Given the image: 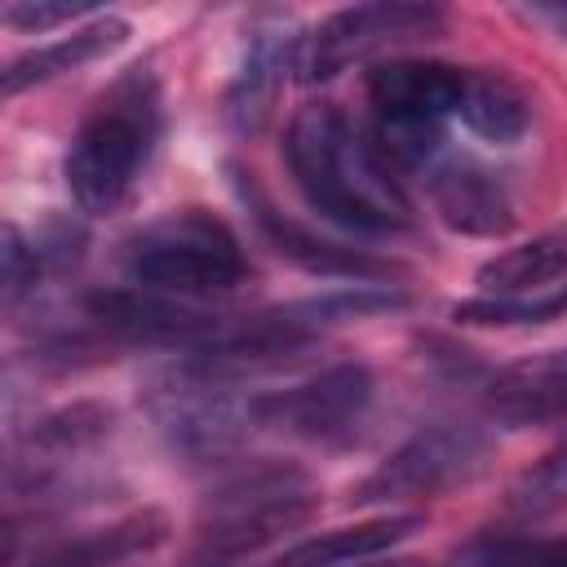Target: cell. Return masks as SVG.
I'll use <instances>...</instances> for the list:
<instances>
[{
	"mask_svg": "<svg viewBox=\"0 0 567 567\" xmlns=\"http://www.w3.org/2000/svg\"><path fill=\"white\" fill-rule=\"evenodd\" d=\"M284 159L301 199L319 217L354 235H399L412 226V204L394 182L390 159L337 106H301L288 120Z\"/></svg>",
	"mask_w": 567,
	"mask_h": 567,
	"instance_id": "6da1fadb",
	"label": "cell"
},
{
	"mask_svg": "<svg viewBox=\"0 0 567 567\" xmlns=\"http://www.w3.org/2000/svg\"><path fill=\"white\" fill-rule=\"evenodd\" d=\"M159 124H164L159 84L146 66H133L128 75H120L89 106V115L71 133V146L62 159V177H66V190L80 204V213L106 217L133 195V186L159 142Z\"/></svg>",
	"mask_w": 567,
	"mask_h": 567,
	"instance_id": "7a4b0ae2",
	"label": "cell"
},
{
	"mask_svg": "<svg viewBox=\"0 0 567 567\" xmlns=\"http://www.w3.org/2000/svg\"><path fill=\"white\" fill-rule=\"evenodd\" d=\"M319 487L301 465L261 461L221 478L195 518V563L230 567L315 518Z\"/></svg>",
	"mask_w": 567,
	"mask_h": 567,
	"instance_id": "3957f363",
	"label": "cell"
},
{
	"mask_svg": "<svg viewBox=\"0 0 567 567\" xmlns=\"http://www.w3.org/2000/svg\"><path fill=\"white\" fill-rule=\"evenodd\" d=\"M124 275L151 292H230L248 279V257L235 230L208 208H173L124 239Z\"/></svg>",
	"mask_w": 567,
	"mask_h": 567,
	"instance_id": "277c9868",
	"label": "cell"
},
{
	"mask_svg": "<svg viewBox=\"0 0 567 567\" xmlns=\"http://www.w3.org/2000/svg\"><path fill=\"white\" fill-rule=\"evenodd\" d=\"M465 75L434 58H390L368 71L377 111V151L399 164H430L443 151V124L461 111Z\"/></svg>",
	"mask_w": 567,
	"mask_h": 567,
	"instance_id": "5b68a950",
	"label": "cell"
},
{
	"mask_svg": "<svg viewBox=\"0 0 567 567\" xmlns=\"http://www.w3.org/2000/svg\"><path fill=\"white\" fill-rule=\"evenodd\" d=\"M447 27V13L439 4H416V0H372V4H350L328 13L301 44L297 71L306 84L332 80L354 62H368L377 53H390L394 44L430 40Z\"/></svg>",
	"mask_w": 567,
	"mask_h": 567,
	"instance_id": "8992f818",
	"label": "cell"
},
{
	"mask_svg": "<svg viewBox=\"0 0 567 567\" xmlns=\"http://www.w3.org/2000/svg\"><path fill=\"white\" fill-rule=\"evenodd\" d=\"M487 461V439L474 425H430L399 443L363 483H354V505H403L430 501L465 478H474Z\"/></svg>",
	"mask_w": 567,
	"mask_h": 567,
	"instance_id": "52a82bcc",
	"label": "cell"
},
{
	"mask_svg": "<svg viewBox=\"0 0 567 567\" xmlns=\"http://www.w3.org/2000/svg\"><path fill=\"white\" fill-rule=\"evenodd\" d=\"M372 403V372L363 363H332L297 385L252 394V425L292 439H341L359 425Z\"/></svg>",
	"mask_w": 567,
	"mask_h": 567,
	"instance_id": "ba28073f",
	"label": "cell"
},
{
	"mask_svg": "<svg viewBox=\"0 0 567 567\" xmlns=\"http://www.w3.org/2000/svg\"><path fill=\"white\" fill-rule=\"evenodd\" d=\"M89 319L133 346H182V350H213L226 332V319L190 310L151 288H97L89 292Z\"/></svg>",
	"mask_w": 567,
	"mask_h": 567,
	"instance_id": "9c48e42d",
	"label": "cell"
},
{
	"mask_svg": "<svg viewBox=\"0 0 567 567\" xmlns=\"http://www.w3.org/2000/svg\"><path fill=\"white\" fill-rule=\"evenodd\" d=\"M483 412L501 430H532L567 421V350L527 354L501 368L483 390Z\"/></svg>",
	"mask_w": 567,
	"mask_h": 567,
	"instance_id": "30bf717a",
	"label": "cell"
},
{
	"mask_svg": "<svg viewBox=\"0 0 567 567\" xmlns=\"http://www.w3.org/2000/svg\"><path fill=\"white\" fill-rule=\"evenodd\" d=\"M235 190H239V199L248 204V213H252V221L261 226V235L270 239V248H275L284 261L301 266L306 275H323V279H385V275H394L390 261H377V257H368V252L341 248V244H332V239H323V235L297 226L292 217H284L244 173H235Z\"/></svg>",
	"mask_w": 567,
	"mask_h": 567,
	"instance_id": "8fae6325",
	"label": "cell"
},
{
	"mask_svg": "<svg viewBox=\"0 0 567 567\" xmlns=\"http://www.w3.org/2000/svg\"><path fill=\"white\" fill-rule=\"evenodd\" d=\"M430 190L443 213V221L461 235H505L514 226V204L505 182L474 164V159H447L430 168Z\"/></svg>",
	"mask_w": 567,
	"mask_h": 567,
	"instance_id": "7c38bea8",
	"label": "cell"
},
{
	"mask_svg": "<svg viewBox=\"0 0 567 567\" xmlns=\"http://www.w3.org/2000/svg\"><path fill=\"white\" fill-rule=\"evenodd\" d=\"M168 536V518L159 509H137L120 523L80 532V536H62L44 549H35L27 558V567H124L142 554H151L155 545H164Z\"/></svg>",
	"mask_w": 567,
	"mask_h": 567,
	"instance_id": "4fadbf2b",
	"label": "cell"
},
{
	"mask_svg": "<svg viewBox=\"0 0 567 567\" xmlns=\"http://www.w3.org/2000/svg\"><path fill=\"white\" fill-rule=\"evenodd\" d=\"M483 297H545L567 288V221L478 266Z\"/></svg>",
	"mask_w": 567,
	"mask_h": 567,
	"instance_id": "5bb4252c",
	"label": "cell"
},
{
	"mask_svg": "<svg viewBox=\"0 0 567 567\" xmlns=\"http://www.w3.org/2000/svg\"><path fill=\"white\" fill-rule=\"evenodd\" d=\"M425 527L421 514H377L350 527H332V532H315L306 540H297L292 549H284L279 567H350V563H368L381 558L385 549L403 545L408 536H416Z\"/></svg>",
	"mask_w": 567,
	"mask_h": 567,
	"instance_id": "9a60e30c",
	"label": "cell"
},
{
	"mask_svg": "<svg viewBox=\"0 0 567 567\" xmlns=\"http://www.w3.org/2000/svg\"><path fill=\"white\" fill-rule=\"evenodd\" d=\"M124 40H128V22L106 13V18H97V22H89V27L71 31V35H62V40H53V44H40V49L18 53V58L4 66V75H0V89H4V97H18V93L31 89V84L58 80V75H66V71H80L84 62L106 58V53L120 49Z\"/></svg>",
	"mask_w": 567,
	"mask_h": 567,
	"instance_id": "2e32d148",
	"label": "cell"
},
{
	"mask_svg": "<svg viewBox=\"0 0 567 567\" xmlns=\"http://www.w3.org/2000/svg\"><path fill=\"white\" fill-rule=\"evenodd\" d=\"M456 120L470 133H478L483 142L509 146V142H518L527 133L532 106H527V93L509 75H501V71H470Z\"/></svg>",
	"mask_w": 567,
	"mask_h": 567,
	"instance_id": "e0dca14e",
	"label": "cell"
},
{
	"mask_svg": "<svg viewBox=\"0 0 567 567\" xmlns=\"http://www.w3.org/2000/svg\"><path fill=\"white\" fill-rule=\"evenodd\" d=\"M288 49H292V40L284 35V27L252 31L244 71L235 75V89H230V120H235L239 128H257V124L266 120L270 93H275V84H279V71L288 66Z\"/></svg>",
	"mask_w": 567,
	"mask_h": 567,
	"instance_id": "ac0fdd59",
	"label": "cell"
},
{
	"mask_svg": "<svg viewBox=\"0 0 567 567\" xmlns=\"http://www.w3.org/2000/svg\"><path fill=\"white\" fill-rule=\"evenodd\" d=\"M452 567H567V540L540 536H483L465 545Z\"/></svg>",
	"mask_w": 567,
	"mask_h": 567,
	"instance_id": "d6986e66",
	"label": "cell"
},
{
	"mask_svg": "<svg viewBox=\"0 0 567 567\" xmlns=\"http://www.w3.org/2000/svg\"><path fill=\"white\" fill-rule=\"evenodd\" d=\"M558 315H567V288L563 292H545V297H474V301H456L452 306L456 323H487V328L549 323Z\"/></svg>",
	"mask_w": 567,
	"mask_h": 567,
	"instance_id": "ffe728a7",
	"label": "cell"
},
{
	"mask_svg": "<svg viewBox=\"0 0 567 567\" xmlns=\"http://www.w3.org/2000/svg\"><path fill=\"white\" fill-rule=\"evenodd\" d=\"M0 261H4V301H18L40 275V248H31L18 226H4Z\"/></svg>",
	"mask_w": 567,
	"mask_h": 567,
	"instance_id": "44dd1931",
	"label": "cell"
},
{
	"mask_svg": "<svg viewBox=\"0 0 567 567\" xmlns=\"http://www.w3.org/2000/svg\"><path fill=\"white\" fill-rule=\"evenodd\" d=\"M84 13H93V4H49V0H13V4H4V27H13V31H49V27H58V22H71V18H84Z\"/></svg>",
	"mask_w": 567,
	"mask_h": 567,
	"instance_id": "7402d4cb",
	"label": "cell"
},
{
	"mask_svg": "<svg viewBox=\"0 0 567 567\" xmlns=\"http://www.w3.org/2000/svg\"><path fill=\"white\" fill-rule=\"evenodd\" d=\"M527 483H532L536 492H545V496H563V492H567V443H563V447H554Z\"/></svg>",
	"mask_w": 567,
	"mask_h": 567,
	"instance_id": "603a6c76",
	"label": "cell"
},
{
	"mask_svg": "<svg viewBox=\"0 0 567 567\" xmlns=\"http://www.w3.org/2000/svg\"><path fill=\"white\" fill-rule=\"evenodd\" d=\"M536 13H540V18H549V22H554V27L567 35V4H540Z\"/></svg>",
	"mask_w": 567,
	"mask_h": 567,
	"instance_id": "cb8c5ba5",
	"label": "cell"
},
{
	"mask_svg": "<svg viewBox=\"0 0 567 567\" xmlns=\"http://www.w3.org/2000/svg\"><path fill=\"white\" fill-rule=\"evenodd\" d=\"M350 567H421L412 558H390V563H350Z\"/></svg>",
	"mask_w": 567,
	"mask_h": 567,
	"instance_id": "d4e9b609",
	"label": "cell"
}]
</instances>
